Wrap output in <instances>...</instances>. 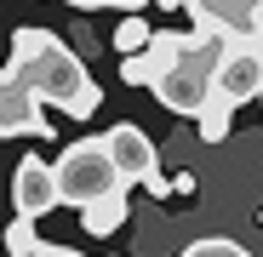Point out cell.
<instances>
[{
    "label": "cell",
    "mask_w": 263,
    "mask_h": 257,
    "mask_svg": "<svg viewBox=\"0 0 263 257\" xmlns=\"http://www.w3.org/2000/svg\"><path fill=\"white\" fill-rule=\"evenodd\" d=\"M74 12H98V6H115V12H138V6H149V0H69Z\"/></svg>",
    "instance_id": "13"
},
{
    "label": "cell",
    "mask_w": 263,
    "mask_h": 257,
    "mask_svg": "<svg viewBox=\"0 0 263 257\" xmlns=\"http://www.w3.org/2000/svg\"><path fill=\"white\" fill-rule=\"evenodd\" d=\"M257 218H263V211H257Z\"/></svg>",
    "instance_id": "15"
},
{
    "label": "cell",
    "mask_w": 263,
    "mask_h": 257,
    "mask_svg": "<svg viewBox=\"0 0 263 257\" xmlns=\"http://www.w3.org/2000/svg\"><path fill=\"white\" fill-rule=\"evenodd\" d=\"M0 80H6V69H0Z\"/></svg>",
    "instance_id": "14"
},
{
    "label": "cell",
    "mask_w": 263,
    "mask_h": 257,
    "mask_svg": "<svg viewBox=\"0 0 263 257\" xmlns=\"http://www.w3.org/2000/svg\"><path fill=\"white\" fill-rule=\"evenodd\" d=\"M52 166H58V194H63V206H74V211L98 206V200H115V194L132 189V183L120 177V166H115V154H109L103 137H80V143H69Z\"/></svg>",
    "instance_id": "3"
},
{
    "label": "cell",
    "mask_w": 263,
    "mask_h": 257,
    "mask_svg": "<svg viewBox=\"0 0 263 257\" xmlns=\"http://www.w3.org/2000/svg\"><path fill=\"white\" fill-rule=\"evenodd\" d=\"M103 143H109V154H115V166H120V177H126V183H149V194H155V200H172V189H178V183H166L155 143H149L132 120L109 126V132H103Z\"/></svg>",
    "instance_id": "4"
},
{
    "label": "cell",
    "mask_w": 263,
    "mask_h": 257,
    "mask_svg": "<svg viewBox=\"0 0 263 257\" xmlns=\"http://www.w3.org/2000/svg\"><path fill=\"white\" fill-rule=\"evenodd\" d=\"M217 97L235 109L263 97V40H229L223 63H217Z\"/></svg>",
    "instance_id": "5"
},
{
    "label": "cell",
    "mask_w": 263,
    "mask_h": 257,
    "mask_svg": "<svg viewBox=\"0 0 263 257\" xmlns=\"http://www.w3.org/2000/svg\"><path fill=\"white\" fill-rule=\"evenodd\" d=\"M149 40H155V29H149V23H143L138 12H126V17L115 23V52H120V57H132V52H143Z\"/></svg>",
    "instance_id": "10"
},
{
    "label": "cell",
    "mask_w": 263,
    "mask_h": 257,
    "mask_svg": "<svg viewBox=\"0 0 263 257\" xmlns=\"http://www.w3.org/2000/svg\"><path fill=\"white\" fill-rule=\"evenodd\" d=\"M229 126H235V103H223V97H212V103L195 114L200 143H223V137H229Z\"/></svg>",
    "instance_id": "9"
},
{
    "label": "cell",
    "mask_w": 263,
    "mask_h": 257,
    "mask_svg": "<svg viewBox=\"0 0 263 257\" xmlns=\"http://www.w3.org/2000/svg\"><path fill=\"white\" fill-rule=\"evenodd\" d=\"M6 251L12 257H40V251H46V240L34 234V218H12L6 223Z\"/></svg>",
    "instance_id": "11"
},
{
    "label": "cell",
    "mask_w": 263,
    "mask_h": 257,
    "mask_svg": "<svg viewBox=\"0 0 263 257\" xmlns=\"http://www.w3.org/2000/svg\"><path fill=\"white\" fill-rule=\"evenodd\" d=\"M178 257H252L240 240H229V234H206V240H195V246H183Z\"/></svg>",
    "instance_id": "12"
},
{
    "label": "cell",
    "mask_w": 263,
    "mask_h": 257,
    "mask_svg": "<svg viewBox=\"0 0 263 257\" xmlns=\"http://www.w3.org/2000/svg\"><path fill=\"white\" fill-rule=\"evenodd\" d=\"M223 52H229L223 34L189 29V34H183V52L172 57V69L149 86V92H155L172 114H200V109L217 97V63H223Z\"/></svg>",
    "instance_id": "2"
},
{
    "label": "cell",
    "mask_w": 263,
    "mask_h": 257,
    "mask_svg": "<svg viewBox=\"0 0 263 257\" xmlns=\"http://www.w3.org/2000/svg\"><path fill=\"white\" fill-rule=\"evenodd\" d=\"M52 120L40 114V97L29 92L23 80H0V137H46Z\"/></svg>",
    "instance_id": "7"
},
{
    "label": "cell",
    "mask_w": 263,
    "mask_h": 257,
    "mask_svg": "<svg viewBox=\"0 0 263 257\" xmlns=\"http://www.w3.org/2000/svg\"><path fill=\"white\" fill-rule=\"evenodd\" d=\"M12 80H23L29 92L40 103H52L63 114H98L103 109V86L92 80V69H86V57L74 46H63V40L52 29H40V23H23L12 34V63H6Z\"/></svg>",
    "instance_id": "1"
},
{
    "label": "cell",
    "mask_w": 263,
    "mask_h": 257,
    "mask_svg": "<svg viewBox=\"0 0 263 257\" xmlns=\"http://www.w3.org/2000/svg\"><path fill=\"white\" fill-rule=\"evenodd\" d=\"M126 211H132V206H126V194H115V200L86 206V211H80V223H86V234H92V240H109V234L126 223Z\"/></svg>",
    "instance_id": "8"
},
{
    "label": "cell",
    "mask_w": 263,
    "mask_h": 257,
    "mask_svg": "<svg viewBox=\"0 0 263 257\" xmlns=\"http://www.w3.org/2000/svg\"><path fill=\"white\" fill-rule=\"evenodd\" d=\"M12 206H17V218H46V211H58L63 206V194H58V166L52 160H17V171H12Z\"/></svg>",
    "instance_id": "6"
}]
</instances>
